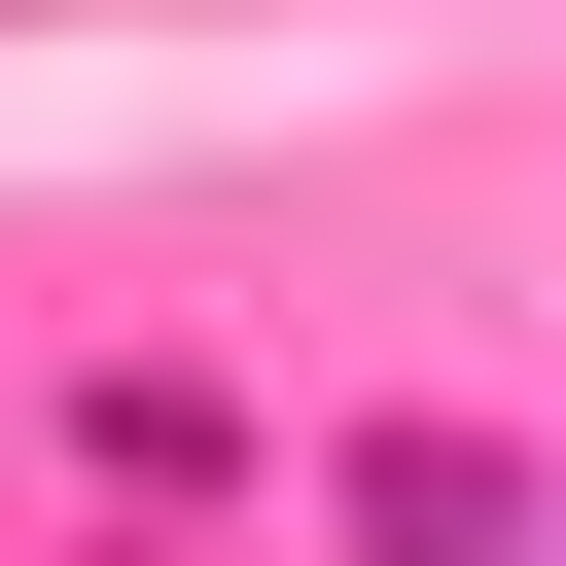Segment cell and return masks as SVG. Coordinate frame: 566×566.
Listing matches in <instances>:
<instances>
[{
	"label": "cell",
	"mask_w": 566,
	"mask_h": 566,
	"mask_svg": "<svg viewBox=\"0 0 566 566\" xmlns=\"http://www.w3.org/2000/svg\"><path fill=\"white\" fill-rule=\"evenodd\" d=\"M354 566H566V495L495 424H354Z\"/></svg>",
	"instance_id": "1"
}]
</instances>
